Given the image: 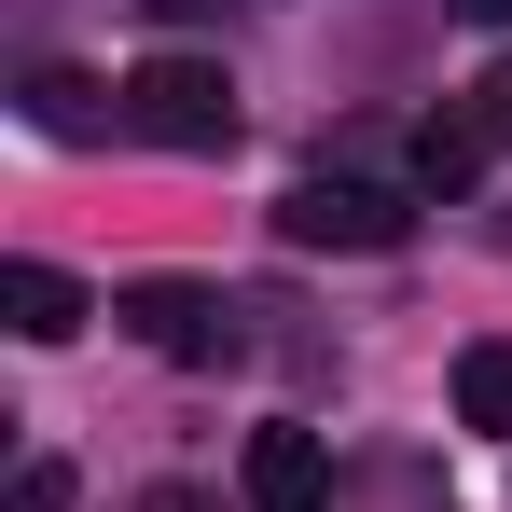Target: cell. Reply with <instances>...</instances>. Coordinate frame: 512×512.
<instances>
[{
  "label": "cell",
  "mask_w": 512,
  "mask_h": 512,
  "mask_svg": "<svg viewBox=\"0 0 512 512\" xmlns=\"http://www.w3.org/2000/svg\"><path fill=\"white\" fill-rule=\"evenodd\" d=\"M471 167H485V139H471V111H443V125L416 139V180L429 194H471Z\"/></svg>",
  "instance_id": "obj_8"
},
{
  "label": "cell",
  "mask_w": 512,
  "mask_h": 512,
  "mask_svg": "<svg viewBox=\"0 0 512 512\" xmlns=\"http://www.w3.org/2000/svg\"><path fill=\"white\" fill-rule=\"evenodd\" d=\"M457 14H471V28H499V14H512V0H457Z\"/></svg>",
  "instance_id": "obj_13"
},
{
  "label": "cell",
  "mask_w": 512,
  "mask_h": 512,
  "mask_svg": "<svg viewBox=\"0 0 512 512\" xmlns=\"http://www.w3.org/2000/svg\"><path fill=\"white\" fill-rule=\"evenodd\" d=\"M250 512H333V443L319 429H250Z\"/></svg>",
  "instance_id": "obj_4"
},
{
  "label": "cell",
  "mask_w": 512,
  "mask_h": 512,
  "mask_svg": "<svg viewBox=\"0 0 512 512\" xmlns=\"http://www.w3.org/2000/svg\"><path fill=\"white\" fill-rule=\"evenodd\" d=\"M457 429L512 443V346H457Z\"/></svg>",
  "instance_id": "obj_7"
},
{
  "label": "cell",
  "mask_w": 512,
  "mask_h": 512,
  "mask_svg": "<svg viewBox=\"0 0 512 512\" xmlns=\"http://www.w3.org/2000/svg\"><path fill=\"white\" fill-rule=\"evenodd\" d=\"M125 139H153V153H236V84L208 56H139L125 70Z\"/></svg>",
  "instance_id": "obj_1"
},
{
  "label": "cell",
  "mask_w": 512,
  "mask_h": 512,
  "mask_svg": "<svg viewBox=\"0 0 512 512\" xmlns=\"http://www.w3.org/2000/svg\"><path fill=\"white\" fill-rule=\"evenodd\" d=\"M28 125H42V139H97V125H125V84H84V70H42V84H28Z\"/></svg>",
  "instance_id": "obj_6"
},
{
  "label": "cell",
  "mask_w": 512,
  "mask_h": 512,
  "mask_svg": "<svg viewBox=\"0 0 512 512\" xmlns=\"http://www.w3.org/2000/svg\"><path fill=\"white\" fill-rule=\"evenodd\" d=\"M139 512H222V499H194V485H153V499H139Z\"/></svg>",
  "instance_id": "obj_11"
},
{
  "label": "cell",
  "mask_w": 512,
  "mask_h": 512,
  "mask_svg": "<svg viewBox=\"0 0 512 512\" xmlns=\"http://www.w3.org/2000/svg\"><path fill=\"white\" fill-rule=\"evenodd\" d=\"M139 14H167V28H180V14H222V0H139Z\"/></svg>",
  "instance_id": "obj_12"
},
{
  "label": "cell",
  "mask_w": 512,
  "mask_h": 512,
  "mask_svg": "<svg viewBox=\"0 0 512 512\" xmlns=\"http://www.w3.org/2000/svg\"><path fill=\"white\" fill-rule=\"evenodd\" d=\"M0 319H14L28 346H70L97 305H84V277H56V263H14V277H0Z\"/></svg>",
  "instance_id": "obj_5"
},
{
  "label": "cell",
  "mask_w": 512,
  "mask_h": 512,
  "mask_svg": "<svg viewBox=\"0 0 512 512\" xmlns=\"http://www.w3.org/2000/svg\"><path fill=\"white\" fill-rule=\"evenodd\" d=\"M14 512H70V471H56V457H28V471H14Z\"/></svg>",
  "instance_id": "obj_10"
},
{
  "label": "cell",
  "mask_w": 512,
  "mask_h": 512,
  "mask_svg": "<svg viewBox=\"0 0 512 512\" xmlns=\"http://www.w3.org/2000/svg\"><path fill=\"white\" fill-rule=\"evenodd\" d=\"M277 236H291V250H402V236H416V208H402L388 180H291Z\"/></svg>",
  "instance_id": "obj_2"
},
{
  "label": "cell",
  "mask_w": 512,
  "mask_h": 512,
  "mask_svg": "<svg viewBox=\"0 0 512 512\" xmlns=\"http://www.w3.org/2000/svg\"><path fill=\"white\" fill-rule=\"evenodd\" d=\"M471 139H485V153H499V139H512V56H499V70H485V84H471Z\"/></svg>",
  "instance_id": "obj_9"
},
{
  "label": "cell",
  "mask_w": 512,
  "mask_h": 512,
  "mask_svg": "<svg viewBox=\"0 0 512 512\" xmlns=\"http://www.w3.org/2000/svg\"><path fill=\"white\" fill-rule=\"evenodd\" d=\"M111 319L153 346V360H236V319H222V291H208V277H125V291H111Z\"/></svg>",
  "instance_id": "obj_3"
}]
</instances>
